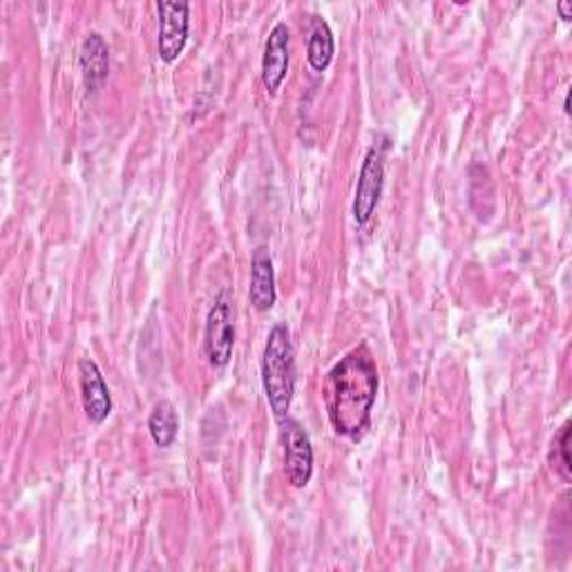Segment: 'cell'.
Returning <instances> with one entry per match:
<instances>
[{
	"label": "cell",
	"mask_w": 572,
	"mask_h": 572,
	"mask_svg": "<svg viewBox=\"0 0 572 572\" xmlns=\"http://www.w3.org/2000/svg\"><path fill=\"white\" fill-rule=\"evenodd\" d=\"M378 394L376 362L364 347L347 353L329 374V419L340 436L360 440L370 430Z\"/></svg>",
	"instance_id": "6da1fadb"
},
{
	"label": "cell",
	"mask_w": 572,
	"mask_h": 572,
	"mask_svg": "<svg viewBox=\"0 0 572 572\" xmlns=\"http://www.w3.org/2000/svg\"><path fill=\"white\" fill-rule=\"evenodd\" d=\"M262 385L271 405V412L284 419L291 410L296 389V351L289 326L275 324L262 356Z\"/></svg>",
	"instance_id": "7a4b0ae2"
},
{
	"label": "cell",
	"mask_w": 572,
	"mask_h": 572,
	"mask_svg": "<svg viewBox=\"0 0 572 572\" xmlns=\"http://www.w3.org/2000/svg\"><path fill=\"white\" fill-rule=\"evenodd\" d=\"M385 152L387 144H374L366 150V157L362 161V171L353 197V220L358 226H364L376 213L385 184Z\"/></svg>",
	"instance_id": "3957f363"
},
{
	"label": "cell",
	"mask_w": 572,
	"mask_h": 572,
	"mask_svg": "<svg viewBox=\"0 0 572 572\" xmlns=\"http://www.w3.org/2000/svg\"><path fill=\"white\" fill-rule=\"evenodd\" d=\"M279 436L284 445V470L294 487H307L313 476V447L304 427L286 419L279 425Z\"/></svg>",
	"instance_id": "277c9868"
},
{
	"label": "cell",
	"mask_w": 572,
	"mask_h": 572,
	"mask_svg": "<svg viewBox=\"0 0 572 572\" xmlns=\"http://www.w3.org/2000/svg\"><path fill=\"white\" fill-rule=\"evenodd\" d=\"M159 10V57L163 63H175L188 40V3H169L161 0Z\"/></svg>",
	"instance_id": "5b68a950"
},
{
	"label": "cell",
	"mask_w": 572,
	"mask_h": 572,
	"mask_svg": "<svg viewBox=\"0 0 572 572\" xmlns=\"http://www.w3.org/2000/svg\"><path fill=\"white\" fill-rule=\"evenodd\" d=\"M235 345V326L231 304L226 300H217L207 318V334H203V349H207L209 362L217 370L226 366L233 356Z\"/></svg>",
	"instance_id": "8992f818"
},
{
	"label": "cell",
	"mask_w": 572,
	"mask_h": 572,
	"mask_svg": "<svg viewBox=\"0 0 572 572\" xmlns=\"http://www.w3.org/2000/svg\"><path fill=\"white\" fill-rule=\"evenodd\" d=\"M78 376H80V398H84V410L88 419L92 423H103L112 412V398L97 362L90 358L80 360Z\"/></svg>",
	"instance_id": "52a82bcc"
},
{
	"label": "cell",
	"mask_w": 572,
	"mask_h": 572,
	"mask_svg": "<svg viewBox=\"0 0 572 572\" xmlns=\"http://www.w3.org/2000/svg\"><path fill=\"white\" fill-rule=\"evenodd\" d=\"M286 72H289V27L286 23H277L269 34L262 59V80L271 95L279 90Z\"/></svg>",
	"instance_id": "ba28073f"
},
{
	"label": "cell",
	"mask_w": 572,
	"mask_h": 572,
	"mask_svg": "<svg viewBox=\"0 0 572 572\" xmlns=\"http://www.w3.org/2000/svg\"><path fill=\"white\" fill-rule=\"evenodd\" d=\"M80 72H84V80H86V88L90 92L101 90V86L105 84L108 72H110V52L108 46L101 34L92 32L88 34V38L84 40V46H80Z\"/></svg>",
	"instance_id": "9c48e42d"
},
{
	"label": "cell",
	"mask_w": 572,
	"mask_h": 572,
	"mask_svg": "<svg viewBox=\"0 0 572 572\" xmlns=\"http://www.w3.org/2000/svg\"><path fill=\"white\" fill-rule=\"evenodd\" d=\"M251 304L258 311H269L275 304V271L273 260L264 247L253 251L251 260V289H249Z\"/></svg>",
	"instance_id": "30bf717a"
},
{
	"label": "cell",
	"mask_w": 572,
	"mask_h": 572,
	"mask_svg": "<svg viewBox=\"0 0 572 572\" xmlns=\"http://www.w3.org/2000/svg\"><path fill=\"white\" fill-rule=\"evenodd\" d=\"M148 430L157 447H171L179 434V416L175 405L171 400H159L152 407V414L148 419Z\"/></svg>",
	"instance_id": "8fae6325"
},
{
	"label": "cell",
	"mask_w": 572,
	"mask_h": 572,
	"mask_svg": "<svg viewBox=\"0 0 572 572\" xmlns=\"http://www.w3.org/2000/svg\"><path fill=\"white\" fill-rule=\"evenodd\" d=\"M334 50H336V46H334V34H332L329 25H326L324 18L313 16L311 32H309V50H307L309 65L315 72H324L334 59Z\"/></svg>",
	"instance_id": "7c38bea8"
},
{
	"label": "cell",
	"mask_w": 572,
	"mask_h": 572,
	"mask_svg": "<svg viewBox=\"0 0 572 572\" xmlns=\"http://www.w3.org/2000/svg\"><path fill=\"white\" fill-rule=\"evenodd\" d=\"M552 463H555V470L568 481L570 478V425L565 423L559 432V436L555 438V445H552Z\"/></svg>",
	"instance_id": "4fadbf2b"
},
{
	"label": "cell",
	"mask_w": 572,
	"mask_h": 572,
	"mask_svg": "<svg viewBox=\"0 0 572 572\" xmlns=\"http://www.w3.org/2000/svg\"><path fill=\"white\" fill-rule=\"evenodd\" d=\"M557 10H559V14H561L563 21H570V18H572V3H568V0H561V3L557 5Z\"/></svg>",
	"instance_id": "5bb4252c"
}]
</instances>
